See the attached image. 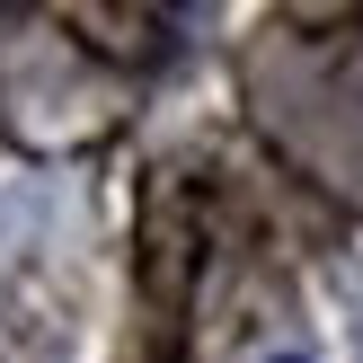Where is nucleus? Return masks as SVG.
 Listing matches in <instances>:
<instances>
[{
    "mask_svg": "<svg viewBox=\"0 0 363 363\" xmlns=\"http://www.w3.org/2000/svg\"><path fill=\"white\" fill-rule=\"evenodd\" d=\"M275 363H301V354H275Z\"/></svg>",
    "mask_w": 363,
    "mask_h": 363,
    "instance_id": "nucleus-1",
    "label": "nucleus"
}]
</instances>
